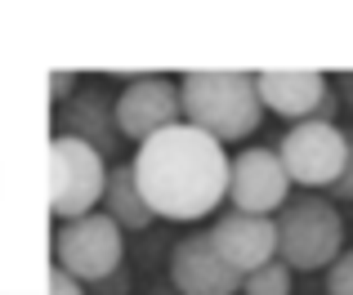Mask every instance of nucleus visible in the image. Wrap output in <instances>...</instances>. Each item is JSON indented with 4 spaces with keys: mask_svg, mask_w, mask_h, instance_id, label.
I'll list each match as a JSON object with an SVG mask.
<instances>
[{
    "mask_svg": "<svg viewBox=\"0 0 353 295\" xmlns=\"http://www.w3.org/2000/svg\"><path fill=\"white\" fill-rule=\"evenodd\" d=\"M327 295H353V251H345L327 269Z\"/></svg>",
    "mask_w": 353,
    "mask_h": 295,
    "instance_id": "2eb2a0df",
    "label": "nucleus"
},
{
    "mask_svg": "<svg viewBox=\"0 0 353 295\" xmlns=\"http://www.w3.org/2000/svg\"><path fill=\"white\" fill-rule=\"evenodd\" d=\"M228 201L241 215L273 219L291 201V174L282 170V156L273 148H246V152H237L233 170H228Z\"/></svg>",
    "mask_w": 353,
    "mask_h": 295,
    "instance_id": "6e6552de",
    "label": "nucleus"
},
{
    "mask_svg": "<svg viewBox=\"0 0 353 295\" xmlns=\"http://www.w3.org/2000/svg\"><path fill=\"white\" fill-rule=\"evenodd\" d=\"M117 108V130L121 139L148 143L152 134L170 130L183 121V103H179V81L170 77H134L121 85V94L112 99Z\"/></svg>",
    "mask_w": 353,
    "mask_h": 295,
    "instance_id": "0eeeda50",
    "label": "nucleus"
},
{
    "mask_svg": "<svg viewBox=\"0 0 353 295\" xmlns=\"http://www.w3.org/2000/svg\"><path fill=\"white\" fill-rule=\"evenodd\" d=\"M41 295H85V287H81L77 278H68V273H63V269H54Z\"/></svg>",
    "mask_w": 353,
    "mask_h": 295,
    "instance_id": "f3484780",
    "label": "nucleus"
},
{
    "mask_svg": "<svg viewBox=\"0 0 353 295\" xmlns=\"http://www.w3.org/2000/svg\"><path fill=\"white\" fill-rule=\"evenodd\" d=\"M255 90L264 112H277L300 125V121H313L318 103L331 94V77L309 68H273V72H255Z\"/></svg>",
    "mask_w": 353,
    "mask_h": 295,
    "instance_id": "9b49d317",
    "label": "nucleus"
},
{
    "mask_svg": "<svg viewBox=\"0 0 353 295\" xmlns=\"http://www.w3.org/2000/svg\"><path fill=\"white\" fill-rule=\"evenodd\" d=\"M336 112H340V94L331 90L327 99L318 103V112H313V121H327V125H336Z\"/></svg>",
    "mask_w": 353,
    "mask_h": 295,
    "instance_id": "6ab92c4d",
    "label": "nucleus"
},
{
    "mask_svg": "<svg viewBox=\"0 0 353 295\" xmlns=\"http://www.w3.org/2000/svg\"><path fill=\"white\" fill-rule=\"evenodd\" d=\"M282 170L291 174V183L318 192V188H331L345 170V156H349V134L340 125H327V121H300L282 134Z\"/></svg>",
    "mask_w": 353,
    "mask_h": 295,
    "instance_id": "423d86ee",
    "label": "nucleus"
},
{
    "mask_svg": "<svg viewBox=\"0 0 353 295\" xmlns=\"http://www.w3.org/2000/svg\"><path fill=\"white\" fill-rule=\"evenodd\" d=\"M291 282H295V273L282 260H273L241 278V295H291Z\"/></svg>",
    "mask_w": 353,
    "mask_h": 295,
    "instance_id": "4468645a",
    "label": "nucleus"
},
{
    "mask_svg": "<svg viewBox=\"0 0 353 295\" xmlns=\"http://www.w3.org/2000/svg\"><path fill=\"white\" fill-rule=\"evenodd\" d=\"M336 94H340V108L353 112V72H340L336 77Z\"/></svg>",
    "mask_w": 353,
    "mask_h": 295,
    "instance_id": "aec40b11",
    "label": "nucleus"
},
{
    "mask_svg": "<svg viewBox=\"0 0 353 295\" xmlns=\"http://www.w3.org/2000/svg\"><path fill=\"white\" fill-rule=\"evenodd\" d=\"M108 188V161L90 143L54 134L50 139V210L59 224L81 215H94L103 206Z\"/></svg>",
    "mask_w": 353,
    "mask_h": 295,
    "instance_id": "20e7f679",
    "label": "nucleus"
},
{
    "mask_svg": "<svg viewBox=\"0 0 353 295\" xmlns=\"http://www.w3.org/2000/svg\"><path fill=\"white\" fill-rule=\"evenodd\" d=\"M130 170H134V183L157 219L192 224V219H206L219 201H228L233 156L197 125L179 121L152 134L148 143H139Z\"/></svg>",
    "mask_w": 353,
    "mask_h": 295,
    "instance_id": "f257e3e1",
    "label": "nucleus"
},
{
    "mask_svg": "<svg viewBox=\"0 0 353 295\" xmlns=\"http://www.w3.org/2000/svg\"><path fill=\"white\" fill-rule=\"evenodd\" d=\"M103 215L112 219L121 233H139V228L152 224V206L143 201V192H139L134 183V170L130 165H112L108 170V188H103Z\"/></svg>",
    "mask_w": 353,
    "mask_h": 295,
    "instance_id": "ddd939ff",
    "label": "nucleus"
},
{
    "mask_svg": "<svg viewBox=\"0 0 353 295\" xmlns=\"http://www.w3.org/2000/svg\"><path fill=\"white\" fill-rule=\"evenodd\" d=\"M54 260L68 278H77L81 287H99V282H112L121 273V260H125V233L103 215H81L59 224L54 233Z\"/></svg>",
    "mask_w": 353,
    "mask_h": 295,
    "instance_id": "39448f33",
    "label": "nucleus"
},
{
    "mask_svg": "<svg viewBox=\"0 0 353 295\" xmlns=\"http://www.w3.org/2000/svg\"><path fill=\"white\" fill-rule=\"evenodd\" d=\"M210 246L219 251V260L233 273H255L264 264L277 260V219L264 215H241V210H228L210 224Z\"/></svg>",
    "mask_w": 353,
    "mask_h": 295,
    "instance_id": "1a4fd4ad",
    "label": "nucleus"
},
{
    "mask_svg": "<svg viewBox=\"0 0 353 295\" xmlns=\"http://www.w3.org/2000/svg\"><path fill=\"white\" fill-rule=\"evenodd\" d=\"M327 201H353V134H349V156H345V170H340V179L327 188Z\"/></svg>",
    "mask_w": 353,
    "mask_h": 295,
    "instance_id": "dca6fc26",
    "label": "nucleus"
},
{
    "mask_svg": "<svg viewBox=\"0 0 353 295\" xmlns=\"http://www.w3.org/2000/svg\"><path fill=\"white\" fill-rule=\"evenodd\" d=\"M50 94L59 99V103H68V99L77 94V72H54L50 77Z\"/></svg>",
    "mask_w": 353,
    "mask_h": 295,
    "instance_id": "a211bd4d",
    "label": "nucleus"
},
{
    "mask_svg": "<svg viewBox=\"0 0 353 295\" xmlns=\"http://www.w3.org/2000/svg\"><path fill=\"white\" fill-rule=\"evenodd\" d=\"M59 134H68V139H81V143L94 148V152L112 156L117 143H121L112 99H108L103 90H77V94L63 103V112H59Z\"/></svg>",
    "mask_w": 353,
    "mask_h": 295,
    "instance_id": "f8f14e48",
    "label": "nucleus"
},
{
    "mask_svg": "<svg viewBox=\"0 0 353 295\" xmlns=\"http://www.w3.org/2000/svg\"><path fill=\"white\" fill-rule=\"evenodd\" d=\"M345 255V219L336 201L318 197H291L277 210V260L291 273H318Z\"/></svg>",
    "mask_w": 353,
    "mask_h": 295,
    "instance_id": "7ed1b4c3",
    "label": "nucleus"
},
{
    "mask_svg": "<svg viewBox=\"0 0 353 295\" xmlns=\"http://www.w3.org/2000/svg\"><path fill=\"white\" fill-rule=\"evenodd\" d=\"M179 103L183 121L215 143H237L264 125L255 72H188L179 77Z\"/></svg>",
    "mask_w": 353,
    "mask_h": 295,
    "instance_id": "f03ea898",
    "label": "nucleus"
},
{
    "mask_svg": "<svg viewBox=\"0 0 353 295\" xmlns=\"http://www.w3.org/2000/svg\"><path fill=\"white\" fill-rule=\"evenodd\" d=\"M170 282L179 295H241V273L219 260L210 233H188L183 242H174Z\"/></svg>",
    "mask_w": 353,
    "mask_h": 295,
    "instance_id": "9d476101",
    "label": "nucleus"
}]
</instances>
